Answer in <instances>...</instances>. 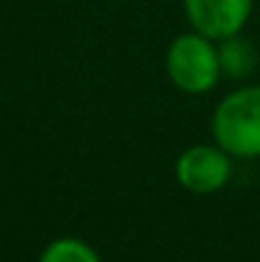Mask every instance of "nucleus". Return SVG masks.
<instances>
[{
	"mask_svg": "<svg viewBox=\"0 0 260 262\" xmlns=\"http://www.w3.org/2000/svg\"><path fill=\"white\" fill-rule=\"evenodd\" d=\"M191 28L212 41H222L245 28L253 0H184Z\"/></svg>",
	"mask_w": 260,
	"mask_h": 262,
	"instance_id": "obj_4",
	"label": "nucleus"
},
{
	"mask_svg": "<svg viewBox=\"0 0 260 262\" xmlns=\"http://www.w3.org/2000/svg\"><path fill=\"white\" fill-rule=\"evenodd\" d=\"M217 56L222 74H227L230 79H245L258 69V51L253 41H248L240 33L222 38L217 46Z\"/></svg>",
	"mask_w": 260,
	"mask_h": 262,
	"instance_id": "obj_5",
	"label": "nucleus"
},
{
	"mask_svg": "<svg viewBox=\"0 0 260 262\" xmlns=\"http://www.w3.org/2000/svg\"><path fill=\"white\" fill-rule=\"evenodd\" d=\"M166 72L173 84L186 94L209 92L222 74L217 46H212V38L196 31L176 36L166 54Z\"/></svg>",
	"mask_w": 260,
	"mask_h": 262,
	"instance_id": "obj_2",
	"label": "nucleus"
},
{
	"mask_svg": "<svg viewBox=\"0 0 260 262\" xmlns=\"http://www.w3.org/2000/svg\"><path fill=\"white\" fill-rule=\"evenodd\" d=\"M212 135L232 158L260 156V87H243L227 94L212 117Z\"/></svg>",
	"mask_w": 260,
	"mask_h": 262,
	"instance_id": "obj_1",
	"label": "nucleus"
},
{
	"mask_svg": "<svg viewBox=\"0 0 260 262\" xmlns=\"http://www.w3.org/2000/svg\"><path fill=\"white\" fill-rule=\"evenodd\" d=\"M38 262H102L99 255L77 237H59L54 239L44 252Z\"/></svg>",
	"mask_w": 260,
	"mask_h": 262,
	"instance_id": "obj_6",
	"label": "nucleus"
},
{
	"mask_svg": "<svg viewBox=\"0 0 260 262\" xmlns=\"http://www.w3.org/2000/svg\"><path fill=\"white\" fill-rule=\"evenodd\" d=\"M232 156L219 145H194L176 161V178L191 193H214L232 176Z\"/></svg>",
	"mask_w": 260,
	"mask_h": 262,
	"instance_id": "obj_3",
	"label": "nucleus"
}]
</instances>
